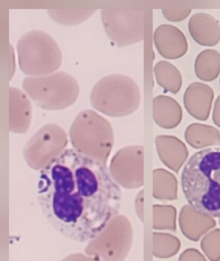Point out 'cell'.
Wrapping results in <instances>:
<instances>
[{
  "instance_id": "18",
  "label": "cell",
  "mask_w": 220,
  "mask_h": 261,
  "mask_svg": "<svg viewBox=\"0 0 220 261\" xmlns=\"http://www.w3.org/2000/svg\"><path fill=\"white\" fill-rule=\"evenodd\" d=\"M184 137L186 143L194 149L220 146L219 131L209 125L192 123L186 127Z\"/></svg>"
},
{
  "instance_id": "17",
  "label": "cell",
  "mask_w": 220,
  "mask_h": 261,
  "mask_svg": "<svg viewBox=\"0 0 220 261\" xmlns=\"http://www.w3.org/2000/svg\"><path fill=\"white\" fill-rule=\"evenodd\" d=\"M153 119L163 129L177 127L183 119V111L178 102L169 96L159 95L153 99Z\"/></svg>"
},
{
  "instance_id": "30",
  "label": "cell",
  "mask_w": 220,
  "mask_h": 261,
  "mask_svg": "<svg viewBox=\"0 0 220 261\" xmlns=\"http://www.w3.org/2000/svg\"><path fill=\"white\" fill-rule=\"evenodd\" d=\"M212 120L218 127L220 128V95L217 97L214 103Z\"/></svg>"
},
{
  "instance_id": "24",
  "label": "cell",
  "mask_w": 220,
  "mask_h": 261,
  "mask_svg": "<svg viewBox=\"0 0 220 261\" xmlns=\"http://www.w3.org/2000/svg\"><path fill=\"white\" fill-rule=\"evenodd\" d=\"M177 227V210L170 204L153 206V228L154 230H174Z\"/></svg>"
},
{
  "instance_id": "19",
  "label": "cell",
  "mask_w": 220,
  "mask_h": 261,
  "mask_svg": "<svg viewBox=\"0 0 220 261\" xmlns=\"http://www.w3.org/2000/svg\"><path fill=\"white\" fill-rule=\"evenodd\" d=\"M178 182L169 171L156 169L153 171V196L161 201H174L177 198Z\"/></svg>"
},
{
  "instance_id": "21",
  "label": "cell",
  "mask_w": 220,
  "mask_h": 261,
  "mask_svg": "<svg viewBox=\"0 0 220 261\" xmlns=\"http://www.w3.org/2000/svg\"><path fill=\"white\" fill-rule=\"evenodd\" d=\"M156 82L165 91L177 94L181 89L183 79L180 71L171 62L160 61L154 68Z\"/></svg>"
},
{
  "instance_id": "27",
  "label": "cell",
  "mask_w": 220,
  "mask_h": 261,
  "mask_svg": "<svg viewBox=\"0 0 220 261\" xmlns=\"http://www.w3.org/2000/svg\"><path fill=\"white\" fill-rule=\"evenodd\" d=\"M178 261H207L205 256L195 248H187L180 255Z\"/></svg>"
},
{
  "instance_id": "7",
  "label": "cell",
  "mask_w": 220,
  "mask_h": 261,
  "mask_svg": "<svg viewBox=\"0 0 220 261\" xmlns=\"http://www.w3.org/2000/svg\"><path fill=\"white\" fill-rule=\"evenodd\" d=\"M132 244V224L126 216L119 214L89 241L84 252L100 261H125Z\"/></svg>"
},
{
  "instance_id": "13",
  "label": "cell",
  "mask_w": 220,
  "mask_h": 261,
  "mask_svg": "<svg viewBox=\"0 0 220 261\" xmlns=\"http://www.w3.org/2000/svg\"><path fill=\"white\" fill-rule=\"evenodd\" d=\"M32 105L28 96L18 88L9 87V130L17 134L27 133L32 123Z\"/></svg>"
},
{
  "instance_id": "9",
  "label": "cell",
  "mask_w": 220,
  "mask_h": 261,
  "mask_svg": "<svg viewBox=\"0 0 220 261\" xmlns=\"http://www.w3.org/2000/svg\"><path fill=\"white\" fill-rule=\"evenodd\" d=\"M68 144L64 128L50 123L40 128L26 143L23 157L34 170H42L66 150Z\"/></svg>"
},
{
  "instance_id": "5",
  "label": "cell",
  "mask_w": 220,
  "mask_h": 261,
  "mask_svg": "<svg viewBox=\"0 0 220 261\" xmlns=\"http://www.w3.org/2000/svg\"><path fill=\"white\" fill-rule=\"evenodd\" d=\"M20 69L29 77L56 72L62 65V51L58 42L42 30H32L20 37L17 43Z\"/></svg>"
},
{
  "instance_id": "23",
  "label": "cell",
  "mask_w": 220,
  "mask_h": 261,
  "mask_svg": "<svg viewBox=\"0 0 220 261\" xmlns=\"http://www.w3.org/2000/svg\"><path fill=\"white\" fill-rule=\"evenodd\" d=\"M180 248V241L177 237L168 233H153V255L155 257H172L178 253Z\"/></svg>"
},
{
  "instance_id": "22",
  "label": "cell",
  "mask_w": 220,
  "mask_h": 261,
  "mask_svg": "<svg viewBox=\"0 0 220 261\" xmlns=\"http://www.w3.org/2000/svg\"><path fill=\"white\" fill-rule=\"evenodd\" d=\"M96 10L93 9H53L47 10L53 22L64 27H73L85 22Z\"/></svg>"
},
{
  "instance_id": "31",
  "label": "cell",
  "mask_w": 220,
  "mask_h": 261,
  "mask_svg": "<svg viewBox=\"0 0 220 261\" xmlns=\"http://www.w3.org/2000/svg\"><path fill=\"white\" fill-rule=\"evenodd\" d=\"M219 224H220V220H219Z\"/></svg>"
},
{
  "instance_id": "10",
  "label": "cell",
  "mask_w": 220,
  "mask_h": 261,
  "mask_svg": "<svg viewBox=\"0 0 220 261\" xmlns=\"http://www.w3.org/2000/svg\"><path fill=\"white\" fill-rule=\"evenodd\" d=\"M110 175L119 187L139 189L144 185V147L125 146L112 158Z\"/></svg>"
},
{
  "instance_id": "14",
  "label": "cell",
  "mask_w": 220,
  "mask_h": 261,
  "mask_svg": "<svg viewBox=\"0 0 220 261\" xmlns=\"http://www.w3.org/2000/svg\"><path fill=\"white\" fill-rule=\"evenodd\" d=\"M179 225L187 239L198 241L205 233L215 226L212 217L200 212L189 204H185L179 215Z\"/></svg>"
},
{
  "instance_id": "16",
  "label": "cell",
  "mask_w": 220,
  "mask_h": 261,
  "mask_svg": "<svg viewBox=\"0 0 220 261\" xmlns=\"http://www.w3.org/2000/svg\"><path fill=\"white\" fill-rule=\"evenodd\" d=\"M188 30L191 37L199 45L214 46L219 42V22L207 13L193 15L188 22Z\"/></svg>"
},
{
  "instance_id": "4",
  "label": "cell",
  "mask_w": 220,
  "mask_h": 261,
  "mask_svg": "<svg viewBox=\"0 0 220 261\" xmlns=\"http://www.w3.org/2000/svg\"><path fill=\"white\" fill-rule=\"evenodd\" d=\"M141 91L131 77L113 74L98 81L90 92L91 106L104 115L124 117L135 112L140 106Z\"/></svg>"
},
{
  "instance_id": "1",
  "label": "cell",
  "mask_w": 220,
  "mask_h": 261,
  "mask_svg": "<svg viewBox=\"0 0 220 261\" xmlns=\"http://www.w3.org/2000/svg\"><path fill=\"white\" fill-rule=\"evenodd\" d=\"M37 198L58 233L88 243L119 215L122 192L106 166L68 149L40 171Z\"/></svg>"
},
{
  "instance_id": "25",
  "label": "cell",
  "mask_w": 220,
  "mask_h": 261,
  "mask_svg": "<svg viewBox=\"0 0 220 261\" xmlns=\"http://www.w3.org/2000/svg\"><path fill=\"white\" fill-rule=\"evenodd\" d=\"M204 254L210 261L220 260V229H215L206 233L200 243Z\"/></svg>"
},
{
  "instance_id": "29",
  "label": "cell",
  "mask_w": 220,
  "mask_h": 261,
  "mask_svg": "<svg viewBox=\"0 0 220 261\" xmlns=\"http://www.w3.org/2000/svg\"><path fill=\"white\" fill-rule=\"evenodd\" d=\"M61 261H100L97 258L81 253H71Z\"/></svg>"
},
{
  "instance_id": "15",
  "label": "cell",
  "mask_w": 220,
  "mask_h": 261,
  "mask_svg": "<svg viewBox=\"0 0 220 261\" xmlns=\"http://www.w3.org/2000/svg\"><path fill=\"white\" fill-rule=\"evenodd\" d=\"M154 142L160 161L167 167L178 173L189 155L184 143L177 137L169 135L157 136Z\"/></svg>"
},
{
  "instance_id": "6",
  "label": "cell",
  "mask_w": 220,
  "mask_h": 261,
  "mask_svg": "<svg viewBox=\"0 0 220 261\" xmlns=\"http://www.w3.org/2000/svg\"><path fill=\"white\" fill-rule=\"evenodd\" d=\"M22 88L32 100L45 111L66 109L74 105L79 95L77 81L65 71L25 77Z\"/></svg>"
},
{
  "instance_id": "20",
  "label": "cell",
  "mask_w": 220,
  "mask_h": 261,
  "mask_svg": "<svg viewBox=\"0 0 220 261\" xmlns=\"http://www.w3.org/2000/svg\"><path fill=\"white\" fill-rule=\"evenodd\" d=\"M196 75L204 82H212L220 74V53L213 49H206L197 56L194 63Z\"/></svg>"
},
{
  "instance_id": "2",
  "label": "cell",
  "mask_w": 220,
  "mask_h": 261,
  "mask_svg": "<svg viewBox=\"0 0 220 261\" xmlns=\"http://www.w3.org/2000/svg\"><path fill=\"white\" fill-rule=\"evenodd\" d=\"M181 187L189 205L220 218V149L194 153L183 168Z\"/></svg>"
},
{
  "instance_id": "26",
  "label": "cell",
  "mask_w": 220,
  "mask_h": 261,
  "mask_svg": "<svg viewBox=\"0 0 220 261\" xmlns=\"http://www.w3.org/2000/svg\"><path fill=\"white\" fill-rule=\"evenodd\" d=\"M192 10L186 8H166L162 10L163 16L171 22H180L184 20L190 14Z\"/></svg>"
},
{
  "instance_id": "32",
  "label": "cell",
  "mask_w": 220,
  "mask_h": 261,
  "mask_svg": "<svg viewBox=\"0 0 220 261\" xmlns=\"http://www.w3.org/2000/svg\"><path fill=\"white\" fill-rule=\"evenodd\" d=\"M219 84H220V80H219Z\"/></svg>"
},
{
  "instance_id": "11",
  "label": "cell",
  "mask_w": 220,
  "mask_h": 261,
  "mask_svg": "<svg viewBox=\"0 0 220 261\" xmlns=\"http://www.w3.org/2000/svg\"><path fill=\"white\" fill-rule=\"evenodd\" d=\"M154 43L159 54L171 60L183 57L188 50L187 40L183 32L168 24H162L156 29Z\"/></svg>"
},
{
  "instance_id": "28",
  "label": "cell",
  "mask_w": 220,
  "mask_h": 261,
  "mask_svg": "<svg viewBox=\"0 0 220 261\" xmlns=\"http://www.w3.org/2000/svg\"><path fill=\"white\" fill-rule=\"evenodd\" d=\"M134 210L139 219L144 222V190L139 191L134 200Z\"/></svg>"
},
{
  "instance_id": "3",
  "label": "cell",
  "mask_w": 220,
  "mask_h": 261,
  "mask_svg": "<svg viewBox=\"0 0 220 261\" xmlns=\"http://www.w3.org/2000/svg\"><path fill=\"white\" fill-rule=\"evenodd\" d=\"M69 137L76 152L106 166L115 140L108 120L93 110H84L72 123Z\"/></svg>"
},
{
  "instance_id": "12",
  "label": "cell",
  "mask_w": 220,
  "mask_h": 261,
  "mask_svg": "<svg viewBox=\"0 0 220 261\" xmlns=\"http://www.w3.org/2000/svg\"><path fill=\"white\" fill-rule=\"evenodd\" d=\"M214 99V91L209 85L194 82L186 88L183 105L194 118L205 121L209 118Z\"/></svg>"
},
{
  "instance_id": "8",
  "label": "cell",
  "mask_w": 220,
  "mask_h": 261,
  "mask_svg": "<svg viewBox=\"0 0 220 261\" xmlns=\"http://www.w3.org/2000/svg\"><path fill=\"white\" fill-rule=\"evenodd\" d=\"M101 19L108 39L119 48L143 40L145 13L142 9L108 7L101 10Z\"/></svg>"
}]
</instances>
